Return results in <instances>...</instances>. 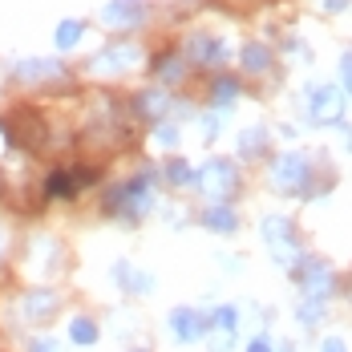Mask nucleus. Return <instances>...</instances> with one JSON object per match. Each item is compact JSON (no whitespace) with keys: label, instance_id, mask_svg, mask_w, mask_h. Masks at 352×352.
Segmentation results:
<instances>
[{"label":"nucleus","instance_id":"22","mask_svg":"<svg viewBox=\"0 0 352 352\" xmlns=\"http://www.w3.org/2000/svg\"><path fill=\"white\" fill-rule=\"evenodd\" d=\"M239 150H243L247 158H251V154H259V150H267V134H263L259 126H251L243 138H239Z\"/></svg>","mask_w":352,"mask_h":352},{"label":"nucleus","instance_id":"29","mask_svg":"<svg viewBox=\"0 0 352 352\" xmlns=\"http://www.w3.org/2000/svg\"><path fill=\"white\" fill-rule=\"evenodd\" d=\"M320 352H344V344H340V340H324V349Z\"/></svg>","mask_w":352,"mask_h":352},{"label":"nucleus","instance_id":"9","mask_svg":"<svg viewBox=\"0 0 352 352\" xmlns=\"http://www.w3.org/2000/svg\"><path fill=\"white\" fill-rule=\"evenodd\" d=\"M186 57H190V65L214 69V65H223L227 49H223V45H219L211 33H190V41H186Z\"/></svg>","mask_w":352,"mask_h":352},{"label":"nucleus","instance_id":"8","mask_svg":"<svg viewBox=\"0 0 352 352\" xmlns=\"http://www.w3.org/2000/svg\"><path fill=\"white\" fill-rule=\"evenodd\" d=\"M308 109H312V118H316L320 126H336L340 118H344V94L336 89V85H312V98H308Z\"/></svg>","mask_w":352,"mask_h":352},{"label":"nucleus","instance_id":"30","mask_svg":"<svg viewBox=\"0 0 352 352\" xmlns=\"http://www.w3.org/2000/svg\"><path fill=\"white\" fill-rule=\"evenodd\" d=\"M0 259H4V227H0Z\"/></svg>","mask_w":352,"mask_h":352},{"label":"nucleus","instance_id":"4","mask_svg":"<svg viewBox=\"0 0 352 352\" xmlns=\"http://www.w3.org/2000/svg\"><path fill=\"white\" fill-rule=\"evenodd\" d=\"M292 276L300 283V296H304V300L328 304V296L336 292V276H332V267H328L324 259H300V263L292 267Z\"/></svg>","mask_w":352,"mask_h":352},{"label":"nucleus","instance_id":"32","mask_svg":"<svg viewBox=\"0 0 352 352\" xmlns=\"http://www.w3.org/2000/svg\"><path fill=\"white\" fill-rule=\"evenodd\" d=\"M138 352H142V349H138Z\"/></svg>","mask_w":352,"mask_h":352},{"label":"nucleus","instance_id":"13","mask_svg":"<svg viewBox=\"0 0 352 352\" xmlns=\"http://www.w3.org/2000/svg\"><path fill=\"white\" fill-rule=\"evenodd\" d=\"M21 81H29V85H41V81H61L65 69L57 65V61H25L21 69H16Z\"/></svg>","mask_w":352,"mask_h":352},{"label":"nucleus","instance_id":"20","mask_svg":"<svg viewBox=\"0 0 352 352\" xmlns=\"http://www.w3.org/2000/svg\"><path fill=\"white\" fill-rule=\"evenodd\" d=\"M118 280L126 283L130 292H138V296H150V292H154V276H146V272H134L130 263H118Z\"/></svg>","mask_w":352,"mask_h":352},{"label":"nucleus","instance_id":"12","mask_svg":"<svg viewBox=\"0 0 352 352\" xmlns=\"http://www.w3.org/2000/svg\"><path fill=\"white\" fill-rule=\"evenodd\" d=\"M142 21H146V4L142 0H113V4L102 8V25H109V29H134Z\"/></svg>","mask_w":352,"mask_h":352},{"label":"nucleus","instance_id":"26","mask_svg":"<svg viewBox=\"0 0 352 352\" xmlns=\"http://www.w3.org/2000/svg\"><path fill=\"white\" fill-rule=\"evenodd\" d=\"M29 352H61V344H57V340H49V336H41V340L29 344Z\"/></svg>","mask_w":352,"mask_h":352},{"label":"nucleus","instance_id":"27","mask_svg":"<svg viewBox=\"0 0 352 352\" xmlns=\"http://www.w3.org/2000/svg\"><path fill=\"white\" fill-rule=\"evenodd\" d=\"M247 352H272V340H267V336H255V340L247 344Z\"/></svg>","mask_w":352,"mask_h":352},{"label":"nucleus","instance_id":"21","mask_svg":"<svg viewBox=\"0 0 352 352\" xmlns=\"http://www.w3.org/2000/svg\"><path fill=\"white\" fill-rule=\"evenodd\" d=\"M243 69L247 73H267L272 69V49H263L259 41H251L243 49Z\"/></svg>","mask_w":352,"mask_h":352},{"label":"nucleus","instance_id":"19","mask_svg":"<svg viewBox=\"0 0 352 352\" xmlns=\"http://www.w3.org/2000/svg\"><path fill=\"white\" fill-rule=\"evenodd\" d=\"M150 69H154V77H162V81H182L186 77V65H182L178 53H158Z\"/></svg>","mask_w":352,"mask_h":352},{"label":"nucleus","instance_id":"24","mask_svg":"<svg viewBox=\"0 0 352 352\" xmlns=\"http://www.w3.org/2000/svg\"><path fill=\"white\" fill-rule=\"evenodd\" d=\"M77 41H81V21H65L57 29V49H73Z\"/></svg>","mask_w":352,"mask_h":352},{"label":"nucleus","instance_id":"1","mask_svg":"<svg viewBox=\"0 0 352 352\" xmlns=\"http://www.w3.org/2000/svg\"><path fill=\"white\" fill-rule=\"evenodd\" d=\"M150 207V178L138 175L130 178V182H122V186H113L106 195V203H102V211L106 214H122V219H142Z\"/></svg>","mask_w":352,"mask_h":352},{"label":"nucleus","instance_id":"10","mask_svg":"<svg viewBox=\"0 0 352 352\" xmlns=\"http://www.w3.org/2000/svg\"><path fill=\"white\" fill-rule=\"evenodd\" d=\"M207 332H211V352H227L235 332H239V312L235 308H214V316L207 320Z\"/></svg>","mask_w":352,"mask_h":352},{"label":"nucleus","instance_id":"23","mask_svg":"<svg viewBox=\"0 0 352 352\" xmlns=\"http://www.w3.org/2000/svg\"><path fill=\"white\" fill-rule=\"evenodd\" d=\"M166 178H170L175 186H186V182H195V170H190L182 158H170V162H166Z\"/></svg>","mask_w":352,"mask_h":352},{"label":"nucleus","instance_id":"25","mask_svg":"<svg viewBox=\"0 0 352 352\" xmlns=\"http://www.w3.org/2000/svg\"><path fill=\"white\" fill-rule=\"evenodd\" d=\"M320 312H324V304H316V300H304L300 304V320H304V328H312L320 320Z\"/></svg>","mask_w":352,"mask_h":352},{"label":"nucleus","instance_id":"15","mask_svg":"<svg viewBox=\"0 0 352 352\" xmlns=\"http://www.w3.org/2000/svg\"><path fill=\"white\" fill-rule=\"evenodd\" d=\"M203 227H211L214 235H227V231L239 227V219H235V211H231L227 203H211V207L203 211Z\"/></svg>","mask_w":352,"mask_h":352},{"label":"nucleus","instance_id":"16","mask_svg":"<svg viewBox=\"0 0 352 352\" xmlns=\"http://www.w3.org/2000/svg\"><path fill=\"white\" fill-rule=\"evenodd\" d=\"M166 106H170V98H166V94H158V89H146V94L134 98V113L146 118V122H150V118H158V113H166Z\"/></svg>","mask_w":352,"mask_h":352},{"label":"nucleus","instance_id":"11","mask_svg":"<svg viewBox=\"0 0 352 352\" xmlns=\"http://www.w3.org/2000/svg\"><path fill=\"white\" fill-rule=\"evenodd\" d=\"M170 332H175V340H182V344H195V340L207 336V316L195 312V308H175L170 312Z\"/></svg>","mask_w":352,"mask_h":352},{"label":"nucleus","instance_id":"31","mask_svg":"<svg viewBox=\"0 0 352 352\" xmlns=\"http://www.w3.org/2000/svg\"><path fill=\"white\" fill-rule=\"evenodd\" d=\"M344 73H349V89H352V69H344Z\"/></svg>","mask_w":352,"mask_h":352},{"label":"nucleus","instance_id":"5","mask_svg":"<svg viewBox=\"0 0 352 352\" xmlns=\"http://www.w3.org/2000/svg\"><path fill=\"white\" fill-rule=\"evenodd\" d=\"M263 243L267 251L276 255V263L283 267H296L300 263V243H296V227L280 219V214H272V219H263Z\"/></svg>","mask_w":352,"mask_h":352},{"label":"nucleus","instance_id":"14","mask_svg":"<svg viewBox=\"0 0 352 352\" xmlns=\"http://www.w3.org/2000/svg\"><path fill=\"white\" fill-rule=\"evenodd\" d=\"M77 178H73V170H53V175L45 178V199H77Z\"/></svg>","mask_w":352,"mask_h":352},{"label":"nucleus","instance_id":"28","mask_svg":"<svg viewBox=\"0 0 352 352\" xmlns=\"http://www.w3.org/2000/svg\"><path fill=\"white\" fill-rule=\"evenodd\" d=\"M158 138H162V146H175V142H178V130H175V126H162V130H158Z\"/></svg>","mask_w":352,"mask_h":352},{"label":"nucleus","instance_id":"3","mask_svg":"<svg viewBox=\"0 0 352 352\" xmlns=\"http://www.w3.org/2000/svg\"><path fill=\"white\" fill-rule=\"evenodd\" d=\"M57 312H61V292H53V287H29L16 300V316H21V324H29V328L53 324Z\"/></svg>","mask_w":352,"mask_h":352},{"label":"nucleus","instance_id":"2","mask_svg":"<svg viewBox=\"0 0 352 352\" xmlns=\"http://www.w3.org/2000/svg\"><path fill=\"white\" fill-rule=\"evenodd\" d=\"M195 186H199L203 199H211V203H227V199L239 190V170H235L227 158H211L203 170H195Z\"/></svg>","mask_w":352,"mask_h":352},{"label":"nucleus","instance_id":"6","mask_svg":"<svg viewBox=\"0 0 352 352\" xmlns=\"http://www.w3.org/2000/svg\"><path fill=\"white\" fill-rule=\"evenodd\" d=\"M138 61H142V49L130 45V41H122V45H106V49L89 61V73H98V77H118V73H126L130 65H138Z\"/></svg>","mask_w":352,"mask_h":352},{"label":"nucleus","instance_id":"7","mask_svg":"<svg viewBox=\"0 0 352 352\" xmlns=\"http://www.w3.org/2000/svg\"><path fill=\"white\" fill-rule=\"evenodd\" d=\"M308 175H312V166L300 154H283V158H276V166H272V178H276V186H280L283 195H300L308 186Z\"/></svg>","mask_w":352,"mask_h":352},{"label":"nucleus","instance_id":"17","mask_svg":"<svg viewBox=\"0 0 352 352\" xmlns=\"http://www.w3.org/2000/svg\"><path fill=\"white\" fill-rule=\"evenodd\" d=\"M98 336H102V328H98L89 316H73V320H69V340L77 344V349H89V344H98Z\"/></svg>","mask_w":352,"mask_h":352},{"label":"nucleus","instance_id":"18","mask_svg":"<svg viewBox=\"0 0 352 352\" xmlns=\"http://www.w3.org/2000/svg\"><path fill=\"white\" fill-rule=\"evenodd\" d=\"M235 98H239V81L235 77H214V85H211V106L214 109H227V106H235Z\"/></svg>","mask_w":352,"mask_h":352}]
</instances>
